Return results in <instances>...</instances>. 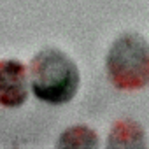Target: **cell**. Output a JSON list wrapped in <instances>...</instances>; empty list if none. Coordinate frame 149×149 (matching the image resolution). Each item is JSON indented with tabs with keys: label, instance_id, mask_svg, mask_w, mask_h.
I'll return each mask as SVG.
<instances>
[{
	"label": "cell",
	"instance_id": "4",
	"mask_svg": "<svg viewBox=\"0 0 149 149\" xmlns=\"http://www.w3.org/2000/svg\"><path fill=\"white\" fill-rule=\"evenodd\" d=\"M109 147H146V135L139 123L123 119L114 125L109 133Z\"/></svg>",
	"mask_w": 149,
	"mask_h": 149
},
{
	"label": "cell",
	"instance_id": "3",
	"mask_svg": "<svg viewBox=\"0 0 149 149\" xmlns=\"http://www.w3.org/2000/svg\"><path fill=\"white\" fill-rule=\"evenodd\" d=\"M28 98V74L19 60H0V104L21 107Z\"/></svg>",
	"mask_w": 149,
	"mask_h": 149
},
{
	"label": "cell",
	"instance_id": "5",
	"mask_svg": "<svg viewBox=\"0 0 149 149\" xmlns=\"http://www.w3.org/2000/svg\"><path fill=\"white\" fill-rule=\"evenodd\" d=\"M58 147H74V149H90V147H97L98 146V135L95 130H91L86 125H76L67 128L58 142Z\"/></svg>",
	"mask_w": 149,
	"mask_h": 149
},
{
	"label": "cell",
	"instance_id": "1",
	"mask_svg": "<svg viewBox=\"0 0 149 149\" xmlns=\"http://www.w3.org/2000/svg\"><path fill=\"white\" fill-rule=\"evenodd\" d=\"M30 86L33 95L51 105H61L76 97L81 83L79 68L63 51L47 47L30 63Z\"/></svg>",
	"mask_w": 149,
	"mask_h": 149
},
{
	"label": "cell",
	"instance_id": "2",
	"mask_svg": "<svg viewBox=\"0 0 149 149\" xmlns=\"http://www.w3.org/2000/svg\"><path fill=\"white\" fill-rule=\"evenodd\" d=\"M111 83L119 90H140L149 86V42L139 33L119 35L105 58Z\"/></svg>",
	"mask_w": 149,
	"mask_h": 149
}]
</instances>
